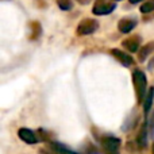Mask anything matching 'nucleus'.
I'll return each mask as SVG.
<instances>
[{"mask_svg": "<svg viewBox=\"0 0 154 154\" xmlns=\"http://www.w3.org/2000/svg\"><path fill=\"white\" fill-rule=\"evenodd\" d=\"M116 4L115 3H97L93 7V14L96 15H107V14L112 12L115 10Z\"/></svg>", "mask_w": 154, "mask_h": 154, "instance_id": "nucleus-5", "label": "nucleus"}, {"mask_svg": "<svg viewBox=\"0 0 154 154\" xmlns=\"http://www.w3.org/2000/svg\"><path fill=\"white\" fill-rule=\"evenodd\" d=\"M51 149H53L57 154H81V153L73 152V150H70L69 147L64 146V145L58 143V142H53V143H51Z\"/></svg>", "mask_w": 154, "mask_h": 154, "instance_id": "nucleus-10", "label": "nucleus"}, {"mask_svg": "<svg viewBox=\"0 0 154 154\" xmlns=\"http://www.w3.org/2000/svg\"><path fill=\"white\" fill-rule=\"evenodd\" d=\"M111 54L115 57V58H118L120 62H122L125 66H130L131 64H133V58H131V56H128L127 53H125V51L119 50V49H112L111 50Z\"/></svg>", "mask_w": 154, "mask_h": 154, "instance_id": "nucleus-6", "label": "nucleus"}, {"mask_svg": "<svg viewBox=\"0 0 154 154\" xmlns=\"http://www.w3.org/2000/svg\"><path fill=\"white\" fill-rule=\"evenodd\" d=\"M58 5H60L61 10H70V8H72V3H70V0H60Z\"/></svg>", "mask_w": 154, "mask_h": 154, "instance_id": "nucleus-14", "label": "nucleus"}, {"mask_svg": "<svg viewBox=\"0 0 154 154\" xmlns=\"http://www.w3.org/2000/svg\"><path fill=\"white\" fill-rule=\"evenodd\" d=\"M18 135H19V138L23 142H26L27 145H34L38 142V138H37V135H35V133L32 130H30V128H24V127L19 128Z\"/></svg>", "mask_w": 154, "mask_h": 154, "instance_id": "nucleus-4", "label": "nucleus"}, {"mask_svg": "<svg viewBox=\"0 0 154 154\" xmlns=\"http://www.w3.org/2000/svg\"><path fill=\"white\" fill-rule=\"evenodd\" d=\"M153 101H154V88H149L147 93L145 95V101H143L145 112L150 111V108H152V106H153Z\"/></svg>", "mask_w": 154, "mask_h": 154, "instance_id": "nucleus-9", "label": "nucleus"}, {"mask_svg": "<svg viewBox=\"0 0 154 154\" xmlns=\"http://www.w3.org/2000/svg\"><path fill=\"white\" fill-rule=\"evenodd\" d=\"M154 50V43H147V45H145V48L141 50V53H139V58H141V61H143L145 58H147L149 57V54L152 53Z\"/></svg>", "mask_w": 154, "mask_h": 154, "instance_id": "nucleus-12", "label": "nucleus"}, {"mask_svg": "<svg viewBox=\"0 0 154 154\" xmlns=\"http://www.w3.org/2000/svg\"><path fill=\"white\" fill-rule=\"evenodd\" d=\"M137 26V22L133 20V19H128V18H125L119 22V31L123 32V34H127V32H131L133 29Z\"/></svg>", "mask_w": 154, "mask_h": 154, "instance_id": "nucleus-8", "label": "nucleus"}, {"mask_svg": "<svg viewBox=\"0 0 154 154\" xmlns=\"http://www.w3.org/2000/svg\"><path fill=\"white\" fill-rule=\"evenodd\" d=\"M139 2H143V0H130L131 4H135V3H139Z\"/></svg>", "mask_w": 154, "mask_h": 154, "instance_id": "nucleus-15", "label": "nucleus"}, {"mask_svg": "<svg viewBox=\"0 0 154 154\" xmlns=\"http://www.w3.org/2000/svg\"><path fill=\"white\" fill-rule=\"evenodd\" d=\"M139 45H141V38L139 37H130V38L123 41V46H125L127 50H130L131 53L138 50Z\"/></svg>", "mask_w": 154, "mask_h": 154, "instance_id": "nucleus-7", "label": "nucleus"}, {"mask_svg": "<svg viewBox=\"0 0 154 154\" xmlns=\"http://www.w3.org/2000/svg\"><path fill=\"white\" fill-rule=\"evenodd\" d=\"M133 82H134V87H135L137 91V96H138V100L142 101L145 99V95H146V76L142 70H135L133 73Z\"/></svg>", "mask_w": 154, "mask_h": 154, "instance_id": "nucleus-1", "label": "nucleus"}, {"mask_svg": "<svg viewBox=\"0 0 154 154\" xmlns=\"http://www.w3.org/2000/svg\"><path fill=\"white\" fill-rule=\"evenodd\" d=\"M154 10V0H150V2H145V4H142L141 11L143 14H149Z\"/></svg>", "mask_w": 154, "mask_h": 154, "instance_id": "nucleus-13", "label": "nucleus"}, {"mask_svg": "<svg viewBox=\"0 0 154 154\" xmlns=\"http://www.w3.org/2000/svg\"><path fill=\"white\" fill-rule=\"evenodd\" d=\"M97 30V22L93 19H84L77 26V34L79 35H89Z\"/></svg>", "mask_w": 154, "mask_h": 154, "instance_id": "nucleus-3", "label": "nucleus"}, {"mask_svg": "<svg viewBox=\"0 0 154 154\" xmlns=\"http://www.w3.org/2000/svg\"><path fill=\"white\" fill-rule=\"evenodd\" d=\"M100 145L106 154H118V150L120 147V141L112 135H104L100 139Z\"/></svg>", "mask_w": 154, "mask_h": 154, "instance_id": "nucleus-2", "label": "nucleus"}, {"mask_svg": "<svg viewBox=\"0 0 154 154\" xmlns=\"http://www.w3.org/2000/svg\"><path fill=\"white\" fill-rule=\"evenodd\" d=\"M137 141H138L139 147L146 146V143H147V123H145V125L142 126L141 133H139L138 139H137Z\"/></svg>", "mask_w": 154, "mask_h": 154, "instance_id": "nucleus-11", "label": "nucleus"}]
</instances>
